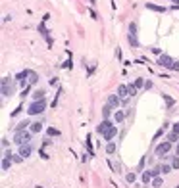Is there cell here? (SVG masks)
I'll list each match as a JSON object with an SVG mask.
<instances>
[{"instance_id": "cell-16", "label": "cell", "mask_w": 179, "mask_h": 188, "mask_svg": "<svg viewBox=\"0 0 179 188\" xmlns=\"http://www.w3.org/2000/svg\"><path fill=\"white\" fill-rule=\"evenodd\" d=\"M31 125V121H27V119H23V121H19L18 123V127H16V133H19V131H27V127Z\"/></svg>"}, {"instance_id": "cell-39", "label": "cell", "mask_w": 179, "mask_h": 188, "mask_svg": "<svg viewBox=\"0 0 179 188\" xmlns=\"http://www.w3.org/2000/svg\"><path fill=\"white\" fill-rule=\"evenodd\" d=\"M175 156H179V142L175 144Z\"/></svg>"}, {"instance_id": "cell-32", "label": "cell", "mask_w": 179, "mask_h": 188, "mask_svg": "<svg viewBox=\"0 0 179 188\" xmlns=\"http://www.w3.org/2000/svg\"><path fill=\"white\" fill-rule=\"evenodd\" d=\"M21 110H23V104H19V106H18V107H16V110H14V111H12L10 115H12V117H14V115H18V113L21 111Z\"/></svg>"}, {"instance_id": "cell-14", "label": "cell", "mask_w": 179, "mask_h": 188, "mask_svg": "<svg viewBox=\"0 0 179 188\" xmlns=\"http://www.w3.org/2000/svg\"><path fill=\"white\" fill-rule=\"evenodd\" d=\"M168 127H169V123H164V125H162V127L158 129V131H156V134H154V138H152V140L156 142V140H158L160 136H162V134H166V131H168Z\"/></svg>"}, {"instance_id": "cell-36", "label": "cell", "mask_w": 179, "mask_h": 188, "mask_svg": "<svg viewBox=\"0 0 179 188\" xmlns=\"http://www.w3.org/2000/svg\"><path fill=\"white\" fill-rule=\"evenodd\" d=\"M171 71H179V62H173V66H171Z\"/></svg>"}, {"instance_id": "cell-1", "label": "cell", "mask_w": 179, "mask_h": 188, "mask_svg": "<svg viewBox=\"0 0 179 188\" xmlns=\"http://www.w3.org/2000/svg\"><path fill=\"white\" fill-rule=\"evenodd\" d=\"M31 136H33L31 131H19V133L14 134V142H16L18 146H23V144H29L31 142Z\"/></svg>"}, {"instance_id": "cell-18", "label": "cell", "mask_w": 179, "mask_h": 188, "mask_svg": "<svg viewBox=\"0 0 179 188\" xmlns=\"http://www.w3.org/2000/svg\"><path fill=\"white\" fill-rule=\"evenodd\" d=\"M45 94H46L45 88H37V90L33 92V100H35V102H37V100H42V98H45Z\"/></svg>"}, {"instance_id": "cell-25", "label": "cell", "mask_w": 179, "mask_h": 188, "mask_svg": "<svg viewBox=\"0 0 179 188\" xmlns=\"http://www.w3.org/2000/svg\"><path fill=\"white\" fill-rule=\"evenodd\" d=\"M110 113H112V106H110V104H106V106L102 107V117H104V119H108V117H110Z\"/></svg>"}, {"instance_id": "cell-29", "label": "cell", "mask_w": 179, "mask_h": 188, "mask_svg": "<svg viewBox=\"0 0 179 188\" xmlns=\"http://www.w3.org/2000/svg\"><path fill=\"white\" fill-rule=\"evenodd\" d=\"M171 169H173V167H171V165H168V163H164V165H160V171L164 173V175H168V173H169Z\"/></svg>"}, {"instance_id": "cell-38", "label": "cell", "mask_w": 179, "mask_h": 188, "mask_svg": "<svg viewBox=\"0 0 179 188\" xmlns=\"http://www.w3.org/2000/svg\"><path fill=\"white\" fill-rule=\"evenodd\" d=\"M50 144H52V140H50V138H46L45 142H42V146H50Z\"/></svg>"}, {"instance_id": "cell-33", "label": "cell", "mask_w": 179, "mask_h": 188, "mask_svg": "<svg viewBox=\"0 0 179 188\" xmlns=\"http://www.w3.org/2000/svg\"><path fill=\"white\" fill-rule=\"evenodd\" d=\"M39 154H41V157H42V160H48V157H50V156L46 154V152H45V150H39Z\"/></svg>"}, {"instance_id": "cell-17", "label": "cell", "mask_w": 179, "mask_h": 188, "mask_svg": "<svg viewBox=\"0 0 179 188\" xmlns=\"http://www.w3.org/2000/svg\"><path fill=\"white\" fill-rule=\"evenodd\" d=\"M166 140H169L171 144H177V142H179V133H173V131L168 133V134H166Z\"/></svg>"}, {"instance_id": "cell-34", "label": "cell", "mask_w": 179, "mask_h": 188, "mask_svg": "<svg viewBox=\"0 0 179 188\" xmlns=\"http://www.w3.org/2000/svg\"><path fill=\"white\" fill-rule=\"evenodd\" d=\"M171 131H173V133H179V121H177V123H173V125H171Z\"/></svg>"}, {"instance_id": "cell-24", "label": "cell", "mask_w": 179, "mask_h": 188, "mask_svg": "<svg viewBox=\"0 0 179 188\" xmlns=\"http://www.w3.org/2000/svg\"><path fill=\"white\" fill-rule=\"evenodd\" d=\"M46 134H48V138H52V136H60V131H58V129H54V127H48L46 129Z\"/></svg>"}, {"instance_id": "cell-27", "label": "cell", "mask_w": 179, "mask_h": 188, "mask_svg": "<svg viewBox=\"0 0 179 188\" xmlns=\"http://www.w3.org/2000/svg\"><path fill=\"white\" fill-rule=\"evenodd\" d=\"M162 184H164L162 177H154V179H152V186H154V188H160Z\"/></svg>"}, {"instance_id": "cell-23", "label": "cell", "mask_w": 179, "mask_h": 188, "mask_svg": "<svg viewBox=\"0 0 179 188\" xmlns=\"http://www.w3.org/2000/svg\"><path fill=\"white\" fill-rule=\"evenodd\" d=\"M152 173H150V171H145V173H142V184H148V182H152Z\"/></svg>"}, {"instance_id": "cell-3", "label": "cell", "mask_w": 179, "mask_h": 188, "mask_svg": "<svg viewBox=\"0 0 179 188\" xmlns=\"http://www.w3.org/2000/svg\"><path fill=\"white\" fill-rule=\"evenodd\" d=\"M171 146H173V144H171L169 140H164V142H160L158 146H156V150H154V154H156V157H160V160H162V157H164V156H166L168 152L171 150Z\"/></svg>"}, {"instance_id": "cell-15", "label": "cell", "mask_w": 179, "mask_h": 188, "mask_svg": "<svg viewBox=\"0 0 179 188\" xmlns=\"http://www.w3.org/2000/svg\"><path fill=\"white\" fill-rule=\"evenodd\" d=\"M162 98H164V102H166V107L168 110H171V107L175 106V100L169 96V94H162Z\"/></svg>"}, {"instance_id": "cell-22", "label": "cell", "mask_w": 179, "mask_h": 188, "mask_svg": "<svg viewBox=\"0 0 179 188\" xmlns=\"http://www.w3.org/2000/svg\"><path fill=\"white\" fill-rule=\"evenodd\" d=\"M116 150H118V146H116V142H108L106 144V154H116Z\"/></svg>"}, {"instance_id": "cell-8", "label": "cell", "mask_w": 179, "mask_h": 188, "mask_svg": "<svg viewBox=\"0 0 179 188\" xmlns=\"http://www.w3.org/2000/svg\"><path fill=\"white\" fill-rule=\"evenodd\" d=\"M31 152H33V146H31V142H29V144H23V146H19V154L23 156V160H25V157H29V156H31Z\"/></svg>"}, {"instance_id": "cell-4", "label": "cell", "mask_w": 179, "mask_h": 188, "mask_svg": "<svg viewBox=\"0 0 179 188\" xmlns=\"http://www.w3.org/2000/svg\"><path fill=\"white\" fill-rule=\"evenodd\" d=\"M173 58H171V56H168V54H160V58H158V62H156V63H158V66L160 67H166V69H171V66H173Z\"/></svg>"}, {"instance_id": "cell-5", "label": "cell", "mask_w": 179, "mask_h": 188, "mask_svg": "<svg viewBox=\"0 0 179 188\" xmlns=\"http://www.w3.org/2000/svg\"><path fill=\"white\" fill-rule=\"evenodd\" d=\"M129 42L133 48L139 46V39H137V25L135 23H129Z\"/></svg>"}, {"instance_id": "cell-2", "label": "cell", "mask_w": 179, "mask_h": 188, "mask_svg": "<svg viewBox=\"0 0 179 188\" xmlns=\"http://www.w3.org/2000/svg\"><path fill=\"white\" fill-rule=\"evenodd\" d=\"M45 110H46V100L42 98V100L33 102V104L29 106V110H27V113H29V115H39V113H42Z\"/></svg>"}, {"instance_id": "cell-21", "label": "cell", "mask_w": 179, "mask_h": 188, "mask_svg": "<svg viewBox=\"0 0 179 188\" xmlns=\"http://www.w3.org/2000/svg\"><path fill=\"white\" fill-rule=\"evenodd\" d=\"M12 161H14L12 157H2V171H4V173H6V171L10 169V165H12Z\"/></svg>"}, {"instance_id": "cell-30", "label": "cell", "mask_w": 179, "mask_h": 188, "mask_svg": "<svg viewBox=\"0 0 179 188\" xmlns=\"http://www.w3.org/2000/svg\"><path fill=\"white\" fill-rule=\"evenodd\" d=\"M127 182H135V180H137V175H135V173H127Z\"/></svg>"}, {"instance_id": "cell-12", "label": "cell", "mask_w": 179, "mask_h": 188, "mask_svg": "<svg viewBox=\"0 0 179 188\" xmlns=\"http://www.w3.org/2000/svg\"><path fill=\"white\" fill-rule=\"evenodd\" d=\"M118 96L119 98H127V96H129V86H127V85H119L118 86Z\"/></svg>"}, {"instance_id": "cell-28", "label": "cell", "mask_w": 179, "mask_h": 188, "mask_svg": "<svg viewBox=\"0 0 179 188\" xmlns=\"http://www.w3.org/2000/svg\"><path fill=\"white\" fill-rule=\"evenodd\" d=\"M145 79H142V77H139V79H135V86H137V88H145Z\"/></svg>"}, {"instance_id": "cell-42", "label": "cell", "mask_w": 179, "mask_h": 188, "mask_svg": "<svg viewBox=\"0 0 179 188\" xmlns=\"http://www.w3.org/2000/svg\"><path fill=\"white\" fill-rule=\"evenodd\" d=\"M37 188H45V186H41V184H39V186H37Z\"/></svg>"}, {"instance_id": "cell-40", "label": "cell", "mask_w": 179, "mask_h": 188, "mask_svg": "<svg viewBox=\"0 0 179 188\" xmlns=\"http://www.w3.org/2000/svg\"><path fill=\"white\" fill-rule=\"evenodd\" d=\"M171 2H173L175 6H179V0H171Z\"/></svg>"}, {"instance_id": "cell-43", "label": "cell", "mask_w": 179, "mask_h": 188, "mask_svg": "<svg viewBox=\"0 0 179 188\" xmlns=\"http://www.w3.org/2000/svg\"><path fill=\"white\" fill-rule=\"evenodd\" d=\"M177 188H179V186H177Z\"/></svg>"}, {"instance_id": "cell-37", "label": "cell", "mask_w": 179, "mask_h": 188, "mask_svg": "<svg viewBox=\"0 0 179 188\" xmlns=\"http://www.w3.org/2000/svg\"><path fill=\"white\" fill-rule=\"evenodd\" d=\"M145 167V157H141V161H139V169Z\"/></svg>"}, {"instance_id": "cell-26", "label": "cell", "mask_w": 179, "mask_h": 188, "mask_svg": "<svg viewBox=\"0 0 179 188\" xmlns=\"http://www.w3.org/2000/svg\"><path fill=\"white\" fill-rule=\"evenodd\" d=\"M114 119H116V123H121V121L125 119V113L121 111V110H118L116 113H114Z\"/></svg>"}, {"instance_id": "cell-31", "label": "cell", "mask_w": 179, "mask_h": 188, "mask_svg": "<svg viewBox=\"0 0 179 188\" xmlns=\"http://www.w3.org/2000/svg\"><path fill=\"white\" fill-rule=\"evenodd\" d=\"M171 167H173V169H179V156L173 157V161H171Z\"/></svg>"}, {"instance_id": "cell-19", "label": "cell", "mask_w": 179, "mask_h": 188, "mask_svg": "<svg viewBox=\"0 0 179 188\" xmlns=\"http://www.w3.org/2000/svg\"><path fill=\"white\" fill-rule=\"evenodd\" d=\"M85 148L89 150V156H95V148H92V142H91V136L85 138Z\"/></svg>"}, {"instance_id": "cell-7", "label": "cell", "mask_w": 179, "mask_h": 188, "mask_svg": "<svg viewBox=\"0 0 179 188\" xmlns=\"http://www.w3.org/2000/svg\"><path fill=\"white\" fill-rule=\"evenodd\" d=\"M116 134H118V127L114 125V127H110L108 131H106V133L102 134V138H104V140H108V142H112V140H114V136H116Z\"/></svg>"}, {"instance_id": "cell-41", "label": "cell", "mask_w": 179, "mask_h": 188, "mask_svg": "<svg viewBox=\"0 0 179 188\" xmlns=\"http://www.w3.org/2000/svg\"><path fill=\"white\" fill-rule=\"evenodd\" d=\"M89 2H91V4H96V0H89Z\"/></svg>"}, {"instance_id": "cell-9", "label": "cell", "mask_w": 179, "mask_h": 188, "mask_svg": "<svg viewBox=\"0 0 179 188\" xmlns=\"http://www.w3.org/2000/svg\"><path fill=\"white\" fill-rule=\"evenodd\" d=\"M8 79L10 77H4L2 79V94H4V96H12V92H14L12 86H8Z\"/></svg>"}, {"instance_id": "cell-6", "label": "cell", "mask_w": 179, "mask_h": 188, "mask_svg": "<svg viewBox=\"0 0 179 188\" xmlns=\"http://www.w3.org/2000/svg\"><path fill=\"white\" fill-rule=\"evenodd\" d=\"M110 127H114V125H112V121H110V119H102V121H100V125L96 127V133H100V134H104V133L108 131Z\"/></svg>"}, {"instance_id": "cell-13", "label": "cell", "mask_w": 179, "mask_h": 188, "mask_svg": "<svg viewBox=\"0 0 179 188\" xmlns=\"http://www.w3.org/2000/svg\"><path fill=\"white\" fill-rule=\"evenodd\" d=\"M146 10H152V12H158V13H164V12H166V8H164V6L152 4V2H146Z\"/></svg>"}, {"instance_id": "cell-20", "label": "cell", "mask_w": 179, "mask_h": 188, "mask_svg": "<svg viewBox=\"0 0 179 188\" xmlns=\"http://www.w3.org/2000/svg\"><path fill=\"white\" fill-rule=\"evenodd\" d=\"M27 83H29V85H37L39 83V75L35 73V71H29V79H27Z\"/></svg>"}, {"instance_id": "cell-35", "label": "cell", "mask_w": 179, "mask_h": 188, "mask_svg": "<svg viewBox=\"0 0 179 188\" xmlns=\"http://www.w3.org/2000/svg\"><path fill=\"white\" fill-rule=\"evenodd\" d=\"M150 88H152V81H146L145 83V90H150Z\"/></svg>"}, {"instance_id": "cell-10", "label": "cell", "mask_w": 179, "mask_h": 188, "mask_svg": "<svg viewBox=\"0 0 179 188\" xmlns=\"http://www.w3.org/2000/svg\"><path fill=\"white\" fill-rule=\"evenodd\" d=\"M108 104H110L112 107H116V110H118L119 104H121V98L118 96V94H110V96H108Z\"/></svg>"}, {"instance_id": "cell-11", "label": "cell", "mask_w": 179, "mask_h": 188, "mask_svg": "<svg viewBox=\"0 0 179 188\" xmlns=\"http://www.w3.org/2000/svg\"><path fill=\"white\" fill-rule=\"evenodd\" d=\"M29 131H31L33 134H39V133L42 131V123H41V121H33L31 125H29Z\"/></svg>"}]
</instances>
